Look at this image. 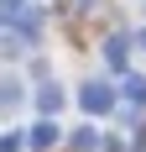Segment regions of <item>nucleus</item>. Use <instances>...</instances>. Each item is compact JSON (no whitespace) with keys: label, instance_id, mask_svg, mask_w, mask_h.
<instances>
[{"label":"nucleus","instance_id":"f03ea898","mask_svg":"<svg viewBox=\"0 0 146 152\" xmlns=\"http://www.w3.org/2000/svg\"><path fill=\"white\" fill-rule=\"evenodd\" d=\"M58 142V126L52 121H37V131H31V147H52Z\"/></svg>","mask_w":146,"mask_h":152},{"label":"nucleus","instance_id":"7ed1b4c3","mask_svg":"<svg viewBox=\"0 0 146 152\" xmlns=\"http://www.w3.org/2000/svg\"><path fill=\"white\" fill-rule=\"evenodd\" d=\"M104 63H110V68H125V47H120V37L104 42Z\"/></svg>","mask_w":146,"mask_h":152},{"label":"nucleus","instance_id":"f257e3e1","mask_svg":"<svg viewBox=\"0 0 146 152\" xmlns=\"http://www.w3.org/2000/svg\"><path fill=\"white\" fill-rule=\"evenodd\" d=\"M78 100H84V110H94V115H104V110L115 105V89H110V84H99V79H89L84 89H78Z\"/></svg>","mask_w":146,"mask_h":152},{"label":"nucleus","instance_id":"20e7f679","mask_svg":"<svg viewBox=\"0 0 146 152\" xmlns=\"http://www.w3.org/2000/svg\"><path fill=\"white\" fill-rule=\"evenodd\" d=\"M37 105H42V110H58V105H63V89L42 84V89H37Z\"/></svg>","mask_w":146,"mask_h":152},{"label":"nucleus","instance_id":"423d86ee","mask_svg":"<svg viewBox=\"0 0 146 152\" xmlns=\"http://www.w3.org/2000/svg\"><path fill=\"white\" fill-rule=\"evenodd\" d=\"M125 94L131 100H146V79H125Z\"/></svg>","mask_w":146,"mask_h":152},{"label":"nucleus","instance_id":"39448f33","mask_svg":"<svg viewBox=\"0 0 146 152\" xmlns=\"http://www.w3.org/2000/svg\"><path fill=\"white\" fill-rule=\"evenodd\" d=\"M16 100H21V89H16V79H0V110H11Z\"/></svg>","mask_w":146,"mask_h":152},{"label":"nucleus","instance_id":"0eeeda50","mask_svg":"<svg viewBox=\"0 0 146 152\" xmlns=\"http://www.w3.org/2000/svg\"><path fill=\"white\" fill-rule=\"evenodd\" d=\"M136 42H141V53H146V31H141V37H136Z\"/></svg>","mask_w":146,"mask_h":152}]
</instances>
